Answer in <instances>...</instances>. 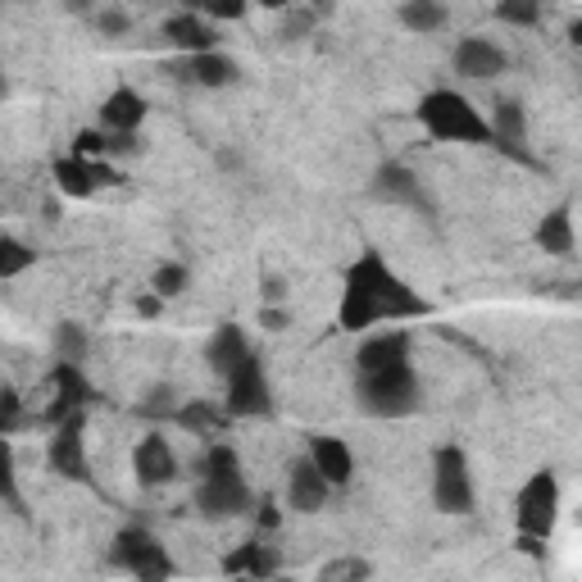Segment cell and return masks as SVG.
Wrapping results in <instances>:
<instances>
[{
	"label": "cell",
	"mask_w": 582,
	"mask_h": 582,
	"mask_svg": "<svg viewBox=\"0 0 582 582\" xmlns=\"http://www.w3.org/2000/svg\"><path fill=\"white\" fill-rule=\"evenodd\" d=\"M255 506V496H251V487H246V478H242V469L237 474H210V478H201V487H197V510H201V519H237V515H246Z\"/></svg>",
	"instance_id": "cell-8"
},
{
	"label": "cell",
	"mask_w": 582,
	"mask_h": 582,
	"mask_svg": "<svg viewBox=\"0 0 582 582\" xmlns=\"http://www.w3.org/2000/svg\"><path fill=\"white\" fill-rule=\"evenodd\" d=\"M205 19L214 23V19H246V6H237V0H227V6H219V0H214V6L205 10Z\"/></svg>",
	"instance_id": "cell-40"
},
{
	"label": "cell",
	"mask_w": 582,
	"mask_h": 582,
	"mask_svg": "<svg viewBox=\"0 0 582 582\" xmlns=\"http://www.w3.org/2000/svg\"><path fill=\"white\" fill-rule=\"evenodd\" d=\"M410 360V332L396 328V332H378V337H364L360 351H356V373H378V369H392V364H405Z\"/></svg>",
	"instance_id": "cell-18"
},
{
	"label": "cell",
	"mask_w": 582,
	"mask_h": 582,
	"mask_svg": "<svg viewBox=\"0 0 582 582\" xmlns=\"http://www.w3.org/2000/svg\"><path fill=\"white\" fill-rule=\"evenodd\" d=\"M419 124L433 141H446V146H491V128L487 119L474 109V100H464L459 92L451 87H437L419 100Z\"/></svg>",
	"instance_id": "cell-2"
},
{
	"label": "cell",
	"mask_w": 582,
	"mask_h": 582,
	"mask_svg": "<svg viewBox=\"0 0 582 582\" xmlns=\"http://www.w3.org/2000/svg\"><path fill=\"white\" fill-rule=\"evenodd\" d=\"M223 410H227V419H268V414H274V387H268L264 360L255 351L227 373Z\"/></svg>",
	"instance_id": "cell-6"
},
{
	"label": "cell",
	"mask_w": 582,
	"mask_h": 582,
	"mask_svg": "<svg viewBox=\"0 0 582 582\" xmlns=\"http://www.w3.org/2000/svg\"><path fill=\"white\" fill-rule=\"evenodd\" d=\"M51 387H55V401L42 410V423H51V428H60V423L73 414H87L96 401V387L87 382L83 364H55Z\"/></svg>",
	"instance_id": "cell-10"
},
{
	"label": "cell",
	"mask_w": 582,
	"mask_h": 582,
	"mask_svg": "<svg viewBox=\"0 0 582 582\" xmlns=\"http://www.w3.org/2000/svg\"><path fill=\"white\" fill-rule=\"evenodd\" d=\"M433 305L423 300L405 278H396L378 251H364L351 268H346V287L337 305V328L341 332H364L373 324H410L428 319Z\"/></svg>",
	"instance_id": "cell-1"
},
{
	"label": "cell",
	"mask_w": 582,
	"mask_h": 582,
	"mask_svg": "<svg viewBox=\"0 0 582 582\" xmlns=\"http://www.w3.org/2000/svg\"><path fill=\"white\" fill-rule=\"evenodd\" d=\"M555 519H560V478L551 469H537L519 500H515V523H519V537H532V541H551L555 532Z\"/></svg>",
	"instance_id": "cell-5"
},
{
	"label": "cell",
	"mask_w": 582,
	"mask_h": 582,
	"mask_svg": "<svg viewBox=\"0 0 582 582\" xmlns=\"http://www.w3.org/2000/svg\"><path fill=\"white\" fill-rule=\"evenodd\" d=\"M165 36L169 46H178L182 55H205V51H219V28L205 19V14H173L165 23Z\"/></svg>",
	"instance_id": "cell-19"
},
{
	"label": "cell",
	"mask_w": 582,
	"mask_h": 582,
	"mask_svg": "<svg viewBox=\"0 0 582 582\" xmlns=\"http://www.w3.org/2000/svg\"><path fill=\"white\" fill-rule=\"evenodd\" d=\"M187 433H197L205 442H219V433L227 428V410H219L214 401H182L178 414H173Z\"/></svg>",
	"instance_id": "cell-23"
},
{
	"label": "cell",
	"mask_w": 582,
	"mask_h": 582,
	"mask_svg": "<svg viewBox=\"0 0 582 582\" xmlns=\"http://www.w3.org/2000/svg\"><path fill=\"white\" fill-rule=\"evenodd\" d=\"M227 582H251V578H227Z\"/></svg>",
	"instance_id": "cell-44"
},
{
	"label": "cell",
	"mask_w": 582,
	"mask_h": 582,
	"mask_svg": "<svg viewBox=\"0 0 582 582\" xmlns=\"http://www.w3.org/2000/svg\"><path fill=\"white\" fill-rule=\"evenodd\" d=\"M356 396L360 410L373 419H401L419 410V373L414 364H392V369H378V373H360L356 382Z\"/></svg>",
	"instance_id": "cell-3"
},
{
	"label": "cell",
	"mask_w": 582,
	"mask_h": 582,
	"mask_svg": "<svg viewBox=\"0 0 582 582\" xmlns=\"http://www.w3.org/2000/svg\"><path fill=\"white\" fill-rule=\"evenodd\" d=\"M305 459L315 464L328 487H351V478H356V455H351V446H346L341 437H309V455Z\"/></svg>",
	"instance_id": "cell-16"
},
{
	"label": "cell",
	"mask_w": 582,
	"mask_h": 582,
	"mask_svg": "<svg viewBox=\"0 0 582 582\" xmlns=\"http://www.w3.org/2000/svg\"><path fill=\"white\" fill-rule=\"evenodd\" d=\"M446 6H437V0H410V6H401V23L410 32H442L446 28Z\"/></svg>",
	"instance_id": "cell-27"
},
{
	"label": "cell",
	"mask_w": 582,
	"mask_h": 582,
	"mask_svg": "<svg viewBox=\"0 0 582 582\" xmlns=\"http://www.w3.org/2000/svg\"><path fill=\"white\" fill-rule=\"evenodd\" d=\"M237 469H242L237 451H232L227 442H210V451L201 459V478H210V474H237Z\"/></svg>",
	"instance_id": "cell-34"
},
{
	"label": "cell",
	"mask_w": 582,
	"mask_h": 582,
	"mask_svg": "<svg viewBox=\"0 0 582 582\" xmlns=\"http://www.w3.org/2000/svg\"><path fill=\"white\" fill-rule=\"evenodd\" d=\"M369 560H356V555H341V560H328L324 569H319V578L315 582H369Z\"/></svg>",
	"instance_id": "cell-31"
},
{
	"label": "cell",
	"mask_w": 582,
	"mask_h": 582,
	"mask_svg": "<svg viewBox=\"0 0 582 582\" xmlns=\"http://www.w3.org/2000/svg\"><path fill=\"white\" fill-rule=\"evenodd\" d=\"M133 474H137L141 487H169L178 478V455H173L169 437L146 433L137 442V451H133Z\"/></svg>",
	"instance_id": "cell-14"
},
{
	"label": "cell",
	"mask_w": 582,
	"mask_h": 582,
	"mask_svg": "<svg viewBox=\"0 0 582 582\" xmlns=\"http://www.w3.org/2000/svg\"><path fill=\"white\" fill-rule=\"evenodd\" d=\"M187 60V77L197 87H232L242 77L237 60L223 55V51H205V55H182Z\"/></svg>",
	"instance_id": "cell-22"
},
{
	"label": "cell",
	"mask_w": 582,
	"mask_h": 582,
	"mask_svg": "<svg viewBox=\"0 0 582 582\" xmlns=\"http://www.w3.org/2000/svg\"><path fill=\"white\" fill-rule=\"evenodd\" d=\"M255 523H260V532H274V528L283 523V515H278V506H274V500H260V510H255Z\"/></svg>",
	"instance_id": "cell-39"
},
{
	"label": "cell",
	"mask_w": 582,
	"mask_h": 582,
	"mask_svg": "<svg viewBox=\"0 0 582 582\" xmlns=\"http://www.w3.org/2000/svg\"><path fill=\"white\" fill-rule=\"evenodd\" d=\"M278 569H283V555H278L274 547H264L260 537H255V541H246V547H237V551H227V555H223V573H227V578L268 582V578H278Z\"/></svg>",
	"instance_id": "cell-17"
},
{
	"label": "cell",
	"mask_w": 582,
	"mask_h": 582,
	"mask_svg": "<svg viewBox=\"0 0 582 582\" xmlns=\"http://www.w3.org/2000/svg\"><path fill=\"white\" fill-rule=\"evenodd\" d=\"M55 356H60V364H83L87 360V328L83 324H60L55 328Z\"/></svg>",
	"instance_id": "cell-28"
},
{
	"label": "cell",
	"mask_w": 582,
	"mask_h": 582,
	"mask_svg": "<svg viewBox=\"0 0 582 582\" xmlns=\"http://www.w3.org/2000/svg\"><path fill=\"white\" fill-rule=\"evenodd\" d=\"M83 428H87V414L64 419L60 428H55V437H51L46 459H51V469H55L60 478H73V483H87V487H92V459H87V437H83Z\"/></svg>",
	"instance_id": "cell-9"
},
{
	"label": "cell",
	"mask_w": 582,
	"mask_h": 582,
	"mask_svg": "<svg viewBox=\"0 0 582 582\" xmlns=\"http://www.w3.org/2000/svg\"><path fill=\"white\" fill-rule=\"evenodd\" d=\"M0 506H10L19 519H28L23 491H19V459H14L10 437H0Z\"/></svg>",
	"instance_id": "cell-26"
},
{
	"label": "cell",
	"mask_w": 582,
	"mask_h": 582,
	"mask_svg": "<svg viewBox=\"0 0 582 582\" xmlns=\"http://www.w3.org/2000/svg\"><path fill=\"white\" fill-rule=\"evenodd\" d=\"M260 324H264L268 332H283V328L292 324V315H287V309H264V315H260Z\"/></svg>",
	"instance_id": "cell-41"
},
{
	"label": "cell",
	"mask_w": 582,
	"mask_h": 582,
	"mask_svg": "<svg viewBox=\"0 0 582 582\" xmlns=\"http://www.w3.org/2000/svg\"><path fill=\"white\" fill-rule=\"evenodd\" d=\"M109 564L128 578H137V582H169L173 578V555L150 528H124L114 537Z\"/></svg>",
	"instance_id": "cell-4"
},
{
	"label": "cell",
	"mask_w": 582,
	"mask_h": 582,
	"mask_svg": "<svg viewBox=\"0 0 582 582\" xmlns=\"http://www.w3.org/2000/svg\"><path fill=\"white\" fill-rule=\"evenodd\" d=\"M319 14H324V10L296 6V10L283 19V36H292V42H296V36H309V32H315V23H319Z\"/></svg>",
	"instance_id": "cell-36"
},
{
	"label": "cell",
	"mask_w": 582,
	"mask_h": 582,
	"mask_svg": "<svg viewBox=\"0 0 582 582\" xmlns=\"http://www.w3.org/2000/svg\"><path fill=\"white\" fill-rule=\"evenodd\" d=\"M246 356H251V341H246L242 324H219V328H214V337H210V346H205L210 369H214L219 378H227V373L237 369Z\"/></svg>",
	"instance_id": "cell-21"
},
{
	"label": "cell",
	"mask_w": 582,
	"mask_h": 582,
	"mask_svg": "<svg viewBox=\"0 0 582 582\" xmlns=\"http://www.w3.org/2000/svg\"><path fill=\"white\" fill-rule=\"evenodd\" d=\"M178 396H173V387H155V392L146 396V405H141V414H150V419H160V414H178V405H173Z\"/></svg>",
	"instance_id": "cell-37"
},
{
	"label": "cell",
	"mask_w": 582,
	"mask_h": 582,
	"mask_svg": "<svg viewBox=\"0 0 582 582\" xmlns=\"http://www.w3.org/2000/svg\"><path fill=\"white\" fill-rule=\"evenodd\" d=\"M28 414H23V401H19V392L14 387H0V437H10V433H19V428H28Z\"/></svg>",
	"instance_id": "cell-33"
},
{
	"label": "cell",
	"mask_w": 582,
	"mask_h": 582,
	"mask_svg": "<svg viewBox=\"0 0 582 582\" xmlns=\"http://www.w3.org/2000/svg\"><path fill=\"white\" fill-rule=\"evenodd\" d=\"M451 64H455L459 77H474V83H491V77L506 73L510 55L500 51L491 36H464V42L455 46V55H451Z\"/></svg>",
	"instance_id": "cell-13"
},
{
	"label": "cell",
	"mask_w": 582,
	"mask_h": 582,
	"mask_svg": "<svg viewBox=\"0 0 582 582\" xmlns=\"http://www.w3.org/2000/svg\"><path fill=\"white\" fill-rule=\"evenodd\" d=\"M487 128H491V146L500 155H510V160L537 169V155L528 150V114H523L519 100H500L496 105V119H487Z\"/></svg>",
	"instance_id": "cell-11"
},
{
	"label": "cell",
	"mask_w": 582,
	"mask_h": 582,
	"mask_svg": "<svg viewBox=\"0 0 582 582\" xmlns=\"http://www.w3.org/2000/svg\"><path fill=\"white\" fill-rule=\"evenodd\" d=\"M160 309H165V300L155 296V292H150V296H137V315H141V319H155Z\"/></svg>",
	"instance_id": "cell-42"
},
{
	"label": "cell",
	"mask_w": 582,
	"mask_h": 582,
	"mask_svg": "<svg viewBox=\"0 0 582 582\" xmlns=\"http://www.w3.org/2000/svg\"><path fill=\"white\" fill-rule=\"evenodd\" d=\"M328 483L319 478V469L309 459H292V469H287V510L296 515H319L328 506Z\"/></svg>",
	"instance_id": "cell-15"
},
{
	"label": "cell",
	"mask_w": 582,
	"mask_h": 582,
	"mask_svg": "<svg viewBox=\"0 0 582 582\" xmlns=\"http://www.w3.org/2000/svg\"><path fill=\"white\" fill-rule=\"evenodd\" d=\"M496 19L510 23V28H537L541 23V6H537V0H500Z\"/></svg>",
	"instance_id": "cell-32"
},
{
	"label": "cell",
	"mask_w": 582,
	"mask_h": 582,
	"mask_svg": "<svg viewBox=\"0 0 582 582\" xmlns=\"http://www.w3.org/2000/svg\"><path fill=\"white\" fill-rule=\"evenodd\" d=\"M51 173H55V187L64 191V197H92L96 191V178H92V165L87 160H73V155H60V160L51 165Z\"/></svg>",
	"instance_id": "cell-25"
},
{
	"label": "cell",
	"mask_w": 582,
	"mask_h": 582,
	"mask_svg": "<svg viewBox=\"0 0 582 582\" xmlns=\"http://www.w3.org/2000/svg\"><path fill=\"white\" fill-rule=\"evenodd\" d=\"M187 283H191V274L178 264V260H169V264H160L155 268V278H150V292L160 296V300H173V296H182L187 292Z\"/></svg>",
	"instance_id": "cell-30"
},
{
	"label": "cell",
	"mask_w": 582,
	"mask_h": 582,
	"mask_svg": "<svg viewBox=\"0 0 582 582\" xmlns=\"http://www.w3.org/2000/svg\"><path fill=\"white\" fill-rule=\"evenodd\" d=\"M373 197H378V201H392V205L423 210V214L433 210V201H428V191H423V182H419L414 169L401 165V160H387V165L373 173Z\"/></svg>",
	"instance_id": "cell-12"
},
{
	"label": "cell",
	"mask_w": 582,
	"mask_h": 582,
	"mask_svg": "<svg viewBox=\"0 0 582 582\" xmlns=\"http://www.w3.org/2000/svg\"><path fill=\"white\" fill-rule=\"evenodd\" d=\"M537 246L547 255H573V214H569V205H555L547 219L537 223Z\"/></svg>",
	"instance_id": "cell-24"
},
{
	"label": "cell",
	"mask_w": 582,
	"mask_h": 582,
	"mask_svg": "<svg viewBox=\"0 0 582 582\" xmlns=\"http://www.w3.org/2000/svg\"><path fill=\"white\" fill-rule=\"evenodd\" d=\"M0 96H6V77H0Z\"/></svg>",
	"instance_id": "cell-43"
},
{
	"label": "cell",
	"mask_w": 582,
	"mask_h": 582,
	"mask_svg": "<svg viewBox=\"0 0 582 582\" xmlns=\"http://www.w3.org/2000/svg\"><path fill=\"white\" fill-rule=\"evenodd\" d=\"M73 160H105V133L100 128H83L73 137Z\"/></svg>",
	"instance_id": "cell-35"
},
{
	"label": "cell",
	"mask_w": 582,
	"mask_h": 582,
	"mask_svg": "<svg viewBox=\"0 0 582 582\" xmlns=\"http://www.w3.org/2000/svg\"><path fill=\"white\" fill-rule=\"evenodd\" d=\"M141 124H146V100H141L133 87H114V92L100 100V133L137 137Z\"/></svg>",
	"instance_id": "cell-20"
},
{
	"label": "cell",
	"mask_w": 582,
	"mask_h": 582,
	"mask_svg": "<svg viewBox=\"0 0 582 582\" xmlns=\"http://www.w3.org/2000/svg\"><path fill=\"white\" fill-rule=\"evenodd\" d=\"M96 28H100L105 36H124V32L133 28V19H128V10L109 6V10H100V14H96Z\"/></svg>",
	"instance_id": "cell-38"
},
{
	"label": "cell",
	"mask_w": 582,
	"mask_h": 582,
	"mask_svg": "<svg viewBox=\"0 0 582 582\" xmlns=\"http://www.w3.org/2000/svg\"><path fill=\"white\" fill-rule=\"evenodd\" d=\"M36 264V251L19 237H0V278H19Z\"/></svg>",
	"instance_id": "cell-29"
},
{
	"label": "cell",
	"mask_w": 582,
	"mask_h": 582,
	"mask_svg": "<svg viewBox=\"0 0 582 582\" xmlns=\"http://www.w3.org/2000/svg\"><path fill=\"white\" fill-rule=\"evenodd\" d=\"M433 500L442 515H469L474 510V469L459 446H442L433 455Z\"/></svg>",
	"instance_id": "cell-7"
}]
</instances>
